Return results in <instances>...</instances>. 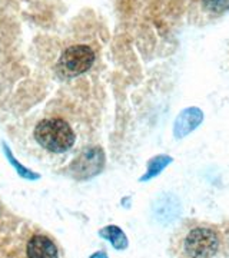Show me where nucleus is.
I'll return each instance as SVG.
<instances>
[{"mask_svg":"<svg viewBox=\"0 0 229 258\" xmlns=\"http://www.w3.org/2000/svg\"><path fill=\"white\" fill-rule=\"evenodd\" d=\"M169 249L174 258H220L223 240L209 222L186 220L172 234Z\"/></svg>","mask_w":229,"mask_h":258,"instance_id":"nucleus-1","label":"nucleus"},{"mask_svg":"<svg viewBox=\"0 0 229 258\" xmlns=\"http://www.w3.org/2000/svg\"><path fill=\"white\" fill-rule=\"evenodd\" d=\"M35 139L40 147L53 154H62L73 147L74 135L72 126L60 118L40 120L35 128Z\"/></svg>","mask_w":229,"mask_h":258,"instance_id":"nucleus-2","label":"nucleus"},{"mask_svg":"<svg viewBox=\"0 0 229 258\" xmlns=\"http://www.w3.org/2000/svg\"><path fill=\"white\" fill-rule=\"evenodd\" d=\"M95 62V52L86 45H74L64 49L60 55L56 71L59 76L70 79L88 72Z\"/></svg>","mask_w":229,"mask_h":258,"instance_id":"nucleus-3","label":"nucleus"},{"mask_svg":"<svg viewBox=\"0 0 229 258\" xmlns=\"http://www.w3.org/2000/svg\"><path fill=\"white\" fill-rule=\"evenodd\" d=\"M105 164V157L99 148H91L82 152L73 162V169L78 175L92 176L98 174Z\"/></svg>","mask_w":229,"mask_h":258,"instance_id":"nucleus-4","label":"nucleus"},{"mask_svg":"<svg viewBox=\"0 0 229 258\" xmlns=\"http://www.w3.org/2000/svg\"><path fill=\"white\" fill-rule=\"evenodd\" d=\"M26 258H59V249L47 235L35 234L26 244Z\"/></svg>","mask_w":229,"mask_h":258,"instance_id":"nucleus-5","label":"nucleus"},{"mask_svg":"<svg viewBox=\"0 0 229 258\" xmlns=\"http://www.w3.org/2000/svg\"><path fill=\"white\" fill-rule=\"evenodd\" d=\"M101 235L102 237H105L106 240H109L110 242L113 244L115 248L122 249L128 245V240H126L125 234H123L122 230L118 228V227H113V225L106 227V228H103V230L101 231Z\"/></svg>","mask_w":229,"mask_h":258,"instance_id":"nucleus-6","label":"nucleus"},{"mask_svg":"<svg viewBox=\"0 0 229 258\" xmlns=\"http://www.w3.org/2000/svg\"><path fill=\"white\" fill-rule=\"evenodd\" d=\"M3 149H5V154H6V157H8V159H9L10 164L16 168V171H18L19 175L23 176V178H28V179H36V178H39V175H37V174L32 172V171H29L28 168H25V166L19 162L16 158L12 155V152H10V149L8 148V145H3Z\"/></svg>","mask_w":229,"mask_h":258,"instance_id":"nucleus-7","label":"nucleus"},{"mask_svg":"<svg viewBox=\"0 0 229 258\" xmlns=\"http://www.w3.org/2000/svg\"><path fill=\"white\" fill-rule=\"evenodd\" d=\"M202 3L211 13L216 15L229 10V0H202Z\"/></svg>","mask_w":229,"mask_h":258,"instance_id":"nucleus-8","label":"nucleus"}]
</instances>
